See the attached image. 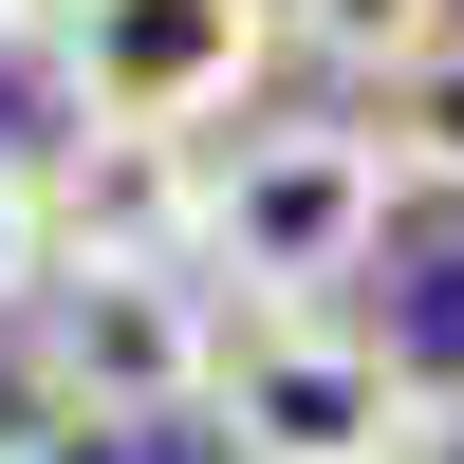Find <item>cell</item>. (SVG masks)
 Returning a JSON list of instances; mask_svg holds the SVG:
<instances>
[{
    "label": "cell",
    "mask_w": 464,
    "mask_h": 464,
    "mask_svg": "<svg viewBox=\"0 0 464 464\" xmlns=\"http://www.w3.org/2000/svg\"><path fill=\"white\" fill-rule=\"evenodd\" d=\"M391 186H446V205H464V37L391 93Z\"/></svg>",
    "instance_id": "cell-7"
},
{
    "label": "cell",
    "mask_w": 464,
    "mask_h": 464,
    "mask_svg": "<svg viewBox=\"0 0 464 464\" xmlns=\"http://www.w3.org/2000/svg\"><path fill=\"white\" fill-rule=\"evenodd\" d=\"M205 372H223V316L205 279L168 260H56L19 316V391L56 446H130V428H205Z\"/></svg>",
    "instance_id": "cell-2"
},
{
    "label": "cell",
    "mask_w": 464,
    "mask_h": 464,
    "mask_svg": "<svg viewBox=\"0 0 464 464\" xmlns=\"http://www.w3.org/2000/svg\"><path fill=\"white\" fill-rule=\"evenodd\" d=\"M37 37H56V0H0V56H37Z\"/></svg>",
    "instance_id": "cell-10"
},
{
    "label": "cell",
    "mask_w": 464,
    "mask_h": 464,
    "mask_svg": "<svg viewBox=\"0 0 464 464\" xmlns=\"http://www.w3.org/2000/svg\"><path fill=\"white\" fill-rule=\"evenodd\" d=\"M446 37H464V0H279V56H316L334 93H372V111H391Z\"/></svg>",
    "instance_id": "cell-6"
},
{
    "label": "cell",
    "mask_w": 464,
    "mask_h": 464,
    "mask_svg": "<svg viewBox=\"0 0 464 464\" xmlns=\"http://www.w3.org/2000/svg\"><path fill=\"white\" fill-rule=\"evenodd\" d=\"M37 446H56V428H0V464H37Z\"/></svg>",
    "instance_id": "cell-11"
},
{
    "label": "cell",
    "mask_w": 464,
    "mask_h": 464,
    "mask_svg": "<svg viewBox=\"0 0 464 464\" xmlns=\"http://www.w3.org/2000/svg\"><path fill=\"white\" fill-rule=\"evenodd\" d=\"M37 186H56V260H168V279H205V149H168V130H74Z\"/></svg>",
    "instance_id": "cell-5"
},
{
    "label": "cell",
    "mask_w": 464,
    "mask_h": 464,
    "mask_svg": "<svg viewBox=\"0 0 464 464\" xmlns=\"http://www.w3.org/2000/svg\"><path fill=\"white\" fill-rule=\"evenodd\" d=\"M409 409H428V372L372 316H223V372H205L223 464H391Z\"/></svg>",
    "instance_id": "cell-3"
},
{
    "label": "cell",
    "mask_w": 464,
    "mask_h": 464,
    "mask_svg": "<svg viewBox=\"0 0 464 464\" xmlns=\"http://www.w3.org/2000/svg\"><path fill=\"white\" fill-rule=\"evenodd\" d=\"M391 464H464V372H428V409H409V446Z\"/></svg>",
    "instance_id": "cell-9"
},
{
    "label": "cell",
    "mask_w": 464,
    "mask_h": 464,
    "mask_svg": "<svg viewBox=\"0 0 464 464\" xmlns=\"http://www.w3.org/2000/svg\"><path fill=\"white\" fill-rule=\"evenodd\" d=\"M391 130L353 111H260L242 149H205V279H242V316H334L391 260Z\"/></svg>",
    "instance_id": "cell-1"
},
{
    "label": "cell",
    "mask_w": 464,
    "mask_h": 464,
    "mask_svg": "<svg viewBox=\"0 0 464 464\" xmlns=\"http://www.w3.org/2000/svg\"><path fill=\"white\" fill-rule=\"evenodd\" d=\"M37 279H56V186H37V149H0V334L37 316Z\"/></svg>",
    "instance_id": "cell-8"
},
{
    "label": "cell",
    "mask_w": 464,
    "mask_h": 464,
    "mask_svg": "<svg viewBox=\"0 0 464 464\" xmlns=\"http://www.w3.org/2000/svg\"><path fill=\"white\" fill-rule=\"evenodd\" d=\"M56 111L74 130H168L205 149L223 111L279 74V0H56Z\"/></svg>",
    "instance_id": "cell-4"
}]
</instances>
